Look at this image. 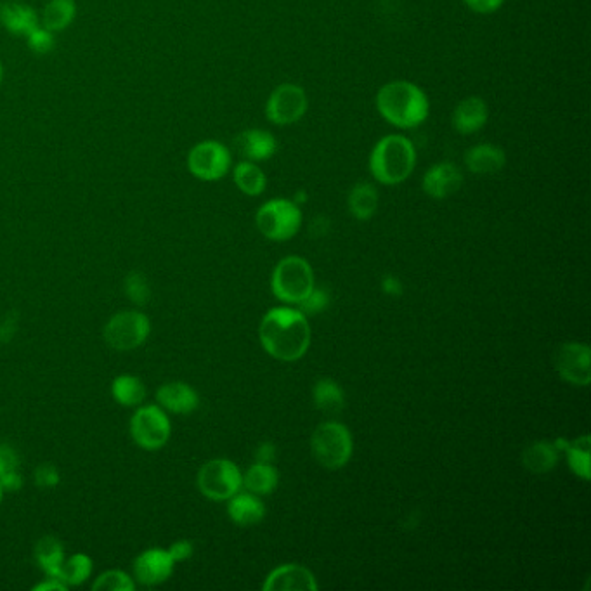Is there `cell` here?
I'll return each instance as SVG.
<instances>
[{
    "mask_svg": "<svg viewBox=\"0 0 591 591\" xmlns=\"http://www.w3.org/2000/svg\"><path fill=\"white\" fill-rule=\"evenodd\" d=\"M2 78H4V66H2V61H0V84H2Z\"/></svg>",
    "mask_w": 591,
    "mask_h": 591,
    "instance_id": "43",
    "label": "cell"
},
{
    "mask_svg": "<svg viewBox=\"0 0 591 591\" xmlns=\"http://www.w3.org/2000/svg\"><path fill=\"white\" fill-rule=\"evenodd\" d=\"M35 484L39 488H56L59 484L58 468L51 465V463H42L35 468Z\"/></svg>",
    "mask_w": 591,
    "mask_h": 591,
    "instance_id": "37",
    "label": "cell"
},
{
    "mask_svg": "<svg viewBox=\"0 0 591 591\" xmlns=\"http://www.w3.org/2000/svg\"><path fill=\"white\" fill-rule=\"evenodd\" d=\"M462 2L472 13L489 16V14L498 13L507 0H462Z\"/></svg>",
    "mask_w": 591,
    "mask_h": 591,
    "instance_id": "38",
    "label": "cell"
},
{
    "mask_svg": "<svg viewBox=\"0 0 591 591\" xmlns=\"http://www.w3.org/2000/svg\"><path fill=\"white\" fill-rule=\"evenodd\" d=\"M2 498H4V489L0 486V503H2Z\"/></svg>",
    "mask_w": 591,
    "mask_h": 591,
    "instance_id": "44",
    "label": "cell"
},
{
    "mask_svg": "<svg viewBox=\"0 0 591 591\" xmlns=\"http://www.w3.org/2000/svg\"><path fill=\"white\" fill-rule=\"evenodd\" d=\"M94 591H134L136 590V581L134 578H130L129 574L120 569H111L106 571L96 578L94 585H92Z\"/></svg>",
    "mask_w": 591,
    "mask_h": 591,
    "instance_id": "33",
    "label": "cell"
},
{
    "mask_svg": "<svg viewBox=\"0 0 591 591\" xmlns=\"http://www.w3.org/2000/svg\"><path fill=\"white\" fill-rule=\"evenodd\" d=\"M111 396L120 406L137 408L146 399V385L134 375H120L111 384Z\"/></svg>",
    "mask_w": 591,
    "mask_h": 591,
    "instance_id": "27",
    "label": "cell"
},
{
    "mask_svg": "<svg viewBox=\"0 0 591 591\" xmlns=\"http://www.w3.org/2000/svg\"><path fill=\"white\" fill-rule=\"evenodd\" d=\"M273 293L285 304H299L314 290V273L306 259L290 255L273 273Z\"/></svg>",
    "mask_w": 591,
    "mask_h": 591,
    "instance_id": "6",
    "label": "cell"
},
{
    "mask_svg": "<svg viewBox=\"0 0 591 591\" xmlns=\"http://www.w3.org/2000/svg\"><path fill=\"white\" fill-rule=\"evenodd\" d=\"M259 338L269 356L280 361H297L311 345V328L302 312L274 307L262 318Z\"/></svg>",
    "mask_w": 591,
    "mask_h": 591,
    "instance_id": "1",
    "label": "cell"
},
{
    "mask_svg": "<svg viewBox=\"0 0 591 591\" xmlns=\"http://www.w3.org/2000/svg\"><path fill=\"white\" fill-rule=\"evenodd\" d=\"M125 295L129 297L136 306H146L151 297L150 283L143 273H130L125 278Z\"/></svg>",
    "mask_w": 591,
    "mask_h": 591,
    "instance_id": "34",
    "label": "cell"
},
{
    "mask_svg": "<svg viewBox=\"0 0 591 591\" xmlns=\"http://www.w3.org/2000/svg\"><path fill=\"white\" fill-rule=\"evenodd\" d=\"M26 42L35 54H49L54 49V33L39 25L26 37Z\"/></svg>",
    "mask_w": 591,
    "mask_h": 591,
    "instance_id": "35",
    "label": "cell"
},
{
    "mask_svg": "<svg viewBox=\"0 0 591 591\" xmlns=\"http://www.w3.org/2000/svg\"><path fill=\"white\" fill-rule=\"evenodd\" d=\"M196 484L208 500L228 501L243 488V475L236 463L219 458L200 468Z\"/></svg>",
    "mask_w": 591,
    "mask_h": 591,
    "instance_id": "10",
    "label": "cell"
},
{
    "mask_svg": "<svg viewBox=\"0 0 591 591\" xmlns=\"http://www.w3.org/2000/svg\"><path fill=\"white\" fill-rule=\"evenodd\" d=\"M234 150L248 162H269L278 153V139L271 130L252 127L234 137Z\"/></svg>",
    "mask_w": 591,
    "mask_h": 591,
    "instance_id": "15",
    "label": "cell"
},
{
    "mask_svg": "<svg viewBox=\"0 0 591 591\" xmlns=\"http://www.w3.org/2000/svg\"><path fill=\"white\" fill-rule=\"evenodd\" d=\"M316 578L306 567L286 564L276 567L264 583V591H316Z\"/></svg>",
    "mask_w": 591,
    "mask_h": 591,
    "instance_id": "18",
    "label": "cell"
},
{
    "mask_svg": "<svg viewBox=\"0 0 591 591\" xmlns=\"http://www.w3.org/2000/svg\"><path fill=\"white\" fill-rule=\"evenodd\" d=\"M176 562L170 557L169 550L148 548L134 560V579L139 585H162L172 578Z\"/></svg>",
    "mask_w": 591,
    "mask_h": 591,
    "instance_id": "14",
    "label": "cell"
},
{
    "mask_svg": "<svg viewBox=\"0 0 591 591\" xmlns=\"http://www.w3.org/2000/svg\"><path fill=\"white\" fill-rule=\"evenodd\" d=\"M278 479V472L271 463L257 462L248 468L247 474L243 477V486L247 488L248 493L266 496L276 489Z\"/></svg>",
    "mask_w": 591,
    "mask_h": 591,
    "instance_id": "28",
    "label": "cell"
},
{
    "mask_svg": "<svg viewBox=\"0 0 591 591\" xmlns=\"http://www.w3.org/2000/svg\"><path fill=\"white\" fill-rule=\"evenodd\" d=\"M590 436H583L574 442H569L566 448L567 462L572 472L583 481H590Z\"/></svg>",
    "mask_w": 591,
    "mask_h": 591,
    "instance_id": "32",
    "label": "cell"
},
{
    "mask_svg": "<svg viewBox=\"0 0 591 591\" xmlns=\"http://www.w3.org/2000/svg\"><path fill=\"white\" fill-rule=\"evenodd\" d=\"M590 347L585 344H564L555 354V368L562 380L586 387L591 382Z\"/></svg>",
    "mask_w": 591,
    "mask_h": 591,
    "instance_id": "12",
    "label": "cell"
},
{
    "mask_svg": "<svg viewBox=\"0 0 591 591\" xmlns=\"http://www.w3.org/2000/svg\"><path fill=\"white\" fill-rule=\"evenodd\" d=\"M274 455H276V448H274L273 444L266 442L257 449V462L271 463L274 460Z\"/></svg>",
    "mask_w": 591,
    "mask_h": 591,
    "instance_id": "41",
    "label": "cell"
},
{
    "mask_svg": "<svg viewBox=\"0 0 591 591\" xmlns=\"http://www.w3.org/2000/svg\"><path fill=\"white\" fill-rule=\"evenodd\" d=\"M231 170H233L234 184L243 195L254 198V196H260L266 191L267 176L266 172L260 169L259 163L241 160Z\"/></svg>",
    "mask_w": 591,
    "mask_h": 591,
    "instance_id": "24",
    "label": "cell"
},
{
    "mask_svg": "<svg viewBox=\"0 0 591 591\" xmlns=\"http://www.w3.org/2000/svg\"><path fill=\"white\" fill-rule=\"evenodd\" d=\"M507 151L493 143H477L463 155V165L474 176H494L507 167Z\"/></svg>",
    "mask_w": 591,
    "mask_h": 591,
    "instance_id": "17",
    "label": "cell"
},
{
    "mask_svg": "<svg viewBox=\"0 0 591 591\" xmlns=\"http://www.w3.org/2000/svg\"><path fill=\"white\" fill-rule=\"evenodd\" d=\"M311 449L312 456L318 460L321 467L338 470L351 460V432L342 423H321L318 429L312 432Z\"/></svg>",
    "mask_w": 591,
    "mask_h": 591,
    "instance_id": "5",
    "label": "cell"
},
{
    "mask_svg": "<svg viewBox=\"0 0 591 591\" xmlns=\"http://www.w3.org/2000/svg\"><path fill=\"white\" fill-rule=\"evenodd\" d=\"M68 590V586L58 578H49L47 576L46 581H42L37 586H33V591H65Z\"/></svg>",
    "mask_w": 591,
    "mask_h": 591,
    "instance_id": "40",
    "label": "cell"
},
{
    "mask_svg": "<svg viewBox=\"0 0 591 591\" xmlns=\"http://www.w3.org/2000/svg\"><path fill=\"white\" fill-rule=\"evenodd\" d=\"M378 203H380L378 189L370 182L354 184L347 196L349 212L358 221H370L371 217L377 214Z\"/></svg>",
    "mask_w": 591,
    "mask_h": 591,
    "instance_id": "22",
    "label": "cell"
},
{
    "mask_svg": "<svg viewBox=\"0 0 591 591\" xmlns=\"http://www.w3.org/2000/svg\"><path fill=\"white\" fill-rule=\"evenodd\" d=\"M65 559V546L56 536H44L35 546V560L49 578L59 579Z\"/></svg>",
    "mask_w": 591,
    "mask_h": 591,
    "instance_id": "23",
    "label": "cell"
},
{
    "mask_svg": "<svg viewBox=\"0 0 591 591\" xmlns=\"http://www.w3.org/2000/svg\"><path fill=\"white\" fill-rule=\"evenodd\" d=\"M489 122V104L481 96H467L456 103L451 125L460 136H474Z\"/></svg>",
    "mask_w": 591,
    "mask_h": 591,
    "instance_id": "16",
    "label": "cell"
},
{
    "mask_svg": "<svg viewBox=\"0 0 591 591\" xmlns=\"http://www.w3.org/2000/svg\"><path fill=\"white\" fill-rule=\"evenodd\" d=\"M228 515L236 526L250 527L259 524L266 515V507L254 493H236L229 498Z\"/></svg>",
    "mask_w": 591,
    "mask_h": 591,
    "instance_id": "21",
    "label": "cell"
},
{
    "mask_svg": "<svg viewBox=\"0 0 591 591\" xmlns=\"http://www.w3.org/2000/svg\"><path fill=\"white\" fill-rule=\"evenodd\" d=\"M375 108L378 115L397 130H413L427 122L430 99L420 85L397 78L378 89Z\"/></svg>",
    "mask_w": 591,
    "mask_h": 591,
    "instance_id": "2",
    "label": "cell"
},
{
    "mask_svg": "<svg viewBox=\"0 0 591 591\" xmlns=\"http://www.w3.org/2000/svg\"><path fill=\"white\" fill-rule=\"evenodd\" d=\"M0 25L11 35L26 39L40 25L39 14L25 2L6 0L0 4Z\"/></svg>",
    "mask_w": 591,
    "mask_h": 591,
    "instance_id": "20",
    "label": "cell"
},
{
    "mask_svg": "<svg viewBox=\"0 0 591 591\" xmlns=\"http://www.w3.org/2000/svg\"><path fill=\"white\" fill-rule=\"evenodd\" d=\"M233 169V155L226 144L215 139L196 143L188 153L191 176L203 182H217Z\"/></svg>",
    "mask_w": 591,
    "mask_h": 591,
    "instance_id": "8",
    "label": "cell"
},
{
    "mask_svg": "<svg viewBox=\"0 0 591 591\" xmlns=\"http://www.w3.org/2000/svg\"><path fill=\"white\" fill-rule=\"evenodd\" d=\"M77 18L75 0H49L42 14V26L49 32H65Z\"/></svg>",
    "mask_w": 591,
    "mask_h": 591,
    "instance_id": "26",
    "label": "cell"
},
{
    "mask_svg": "<svg viewBox=\"0 0 591 591\" xmlns=\"http://www.w3.org/2000/svg\"><path fill=\"white\" fill-rule=\"evenodd\" d=\"M309 110V96L306 89L295 82L276 85L267 96L264 113L267 122L276 127H290L299 124Z\"/></svg>",
    "mask_w": 591,
    "mask_h": 591,
    "instance_id": "7",
    "label": "cell"
},
{
    "mask_svg": "<svg viewBox=\"0 0 591 591\" xmlns=\"http://www.w3.org/2000/svg\"><path fill=\"white\" fill-rule=\"evenodd\" d=\"M418 163V151L410 137L387 134L371 148L368 169L375 181L384 186H399L410 179Z\"/></svg>",
    "mask_w": 591,
    "mask_h": 591,
    "instance_id": "3",
    "label": "cell"
},
{
    "mask_svg": "<svg viewBox=\"0 0 591 591\" xmlns=\"http://www.w3.org/2000/svg\"><path fill=\"white\" fill-rule=\"evenodd\" d=\"M314 403L325 413H338L345 406L344 390L335 380L323 378L314 387Z\"/></svg>",
    "mask_w": 591,
    "mask_h": 591,
    "instance_id": "31",
    "label": "cell"
},
{
    "mask_svg": "<svg viewBox=\"0 0 591 591\" xmlns=\"http://www.w3.org/2000/svg\"><path fill=\"white\" fill-rule=\"evenodd\" d=\"M524 467L533 474H546L559 463V449L550 442H534L522 453Z\"/></svg>",
    "mask_w": 591,
    "mask_h": 591,
    "instance_id": "25",
    "label": "cell"
},
{
    "mask_svg": "<svg viewBox=\"0 0 591 591\" xmlns=\"http://www.w3.org/2000/svg\"><path fill=\"white\" fill-rule=\"evenodd\" d=\"M92 571H94V564H92V559L89 555H85V553H73L70 559H65V562H63L59 579L68 588L70 586H80L84 585L85 581L91 578Z\"/></svg>",
    "mask_w": 591,
    "mask_h": 591,
    "instance_id": "30",
    "label": "cell"
},
{
    "mask_svg": "<svg viewBox=\"0 0 591 591\" xmlns=\"http://www.w3.org/2000/svg\"><path fill=\"white\" fill-rule=\"evenodd\" d=\"M463 181V170L456 163L444 160L430 165L423 174L422 189L432 200H446L462 189Z\"/></svg>",
    "mask_w": 591,
    "mask_h": 591,
    "instance_id": "13",
    "label": "cell"
},
{
    "mask_svg": "<svg viewBox=\"0 0 591 591\" xmlns=\"http://www.w3.org/2000/svg\"><path fill=\"white\" fill-rule=\"evenodd\" d=\"M151 321L141 311L117 312L104 326V340L115 351H134L148 340Z\"/></svg>",
    "mask_w": 591,
    "mask_h": 591,
    "instance_id": "11",
    "label": "cell"
},
{
    "mask_svg": "<svg viewBox=\"0 0 591 591\" xmlns=\"http://www.w3.org/2000/svg\"><path fill=\"white\" fill-rule=\"evenodd\" d=\"M330 304L328 295L323 290H312L306 299L299 302L300 312L302 314H318V312L325 311L326 306Z\"/></svg>",
    "mask_w": 591,
    "mask_h": 591,
    "instance_id": "36",
    "label": "cell"
},
{
    "mask_svg": "<svg viewBox=\"0 0 591 591\" xmlns=\"http://www.w3.org/2000/svg\"><path fill=\"white\" fill-rule=\"evenodd\" d=\"M195 552V548H193V543L188 540H179L174 543V545L170 546L169 553L170 557L174 559V562H184V560H188L191 555Z\"/></svg>",
    "mask_w": 591,
    "mask_h": 591,
    "instance_id": "39",
    "label": "cell"
},
{
    "mask_svg": "<svg viewBox=\"0 0 591 591\" xmlns=\"http://www.w3.org/2000/svg\"><path fill=\"white\" fill-rule=\"evenodd\" d=\"M255 224L267 240H292L302 226V210L293 200L273 198L257 210Z\"/></svg>",
    "mask_w": 591,
    "mask_h": 591,
    "instance_id": "4",
    "label": "cell"
},
{
    "mask_svg": "<svg viewBox=\"0 0 591 591\" xmlns=\"http://www.w3.org/2000/svg\"><path fill=\"white\" fill-rule=\"evenodd\" d=\"M158 406L172 415H191L200 406V397L191 385L184 382L163 384L156 392Z\"/></svg>",
    "mask_w": 591,
    "mask_h": 591,
    "instance_id": "19",
    "label": "cell"
},
{
    "mask_svg": "<svg viewBox=\"0 0 591 591\" xmlns=\"http://www.w3.org/2000/svg\"><path fill=\"white\" fill-rule=\"evenodd\" d=\"M0 486L4 491H18L23 486L20 455L9 444H0Z\"/></svg>",
    "mask_w": 591,
    "mask_h": 591,
    "instance_id": "29",
    "label": "cell"
},
{
    "mask_svg": "<svg viewBox=\"0 0 591 591\" xmlns=\"http://www.w3.org/2000/svg\"><path fill=\"white\" fill-rule=\"evenodd\" d=\"M382 288H384V292L389 293V295H401V292H403L401 281L394 278V276L385 278L384 283H382Z\"/></svg>",
    "mask_w": 591,
    "mask_h": 591,
    "instance_id": "42",
    "label": "cell"
},
{
    "mask_svg": "<svg viewBox=\"0 0 591 591\" xmlns=\"http://www.w3.org/2000/svg\"><path fill=\"white\" fill-rule=\"evenodd\" d=\"M172 434L169 413L158 404L139 406L130 418V436L139 448L158 451L169 442Z\"/></svg>",
    "mask_w": 591,
    "mask_h": 591,
    "instance_id": "9",
    "label": "cell"
}]
</instances>
